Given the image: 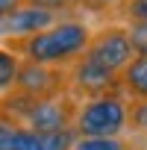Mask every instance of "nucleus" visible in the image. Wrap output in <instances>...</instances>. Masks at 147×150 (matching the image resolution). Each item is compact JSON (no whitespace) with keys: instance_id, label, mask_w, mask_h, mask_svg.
<instances>
[{"instance_id":"4468645a","label":"nucleus","mask_w":147,"mask_h":150,"mask_svg":"<svg viewBox=\"0 0 147 150\" xmlns=\"http://www.w3.org/2000/svg\"><path fill=\"white\" fill-rule=\"evenodd\" d=\"M18 121L6 118L3 112H0V150H12L15 147V132H18Z\"/></svg>"},{"instance_id":"423d86ee","label":"nucleus","mask_w":147,"mask_h":150,"mask_svg":"<svg viewBox=\"0 0 147 150\" xmlns=\"http://www.w3.org/2000/svg\"><path fill=\"white\" fill-rule=\"evenodd\" d=\"M53 24H59V12L56 9H47V6H38V3H30V0L21 9L9 12L3 21H0L6 38H27V35L44 33Z\"/></svg>"},{"instance_id":"aec40b11","label":"nucleus","mask_w":147,"mask_h":150,"mask_svg":"<svg viewBox=\"0 0 147 150\" xmlns=\"http://www.w3.org/2000/svg\"><path fill=\"white\" fill-rule=\"evenodd\" d=\"M144 150H147V144H144Z\"/></svg>"},{"instance_id":"9b49d317","label":"nucleus","mask_w":147,"mask_h":150,"mask_svg":"<svg viewBox=\"0 0 147 150\" xmlns=\"http://www.w3.org/2000/svg\"><path fill=\"white\" fill-rule=\"evenodd\" d=\"M41 144L44 150H74L77 144V132L71 129H59V132H50V135H41Z\"/></svg>"},{"instance_id":"9d476101","label":"nucleus","mask_w":147,"mask_h":150,"mask_svg":"<svg viewBox=\"0 0 147 150\" xmlns=\"http://www.w3.org/2000/svg\"><path fill=\"white\" fill-rule=\"evenodd\" d=\"M127 129L147 132V100H127Z\"/></svg>"},{"instance_id":"0eeeda50","label":"nucleus","mask_w":147,"mask_h":150,"mask_svg":"<svg viewBox=\"0 0 147 150\" xmlns=\"http://www.w3.org/2000/svg\"><path fill=\"white\" fill-rule=\"evenodd\" d=\"M121 91L129 100H147V56H135L124 71H121Z\"/></svg>"},{"instance_id":"f3484780","label":"nucleus","mask_w":147,"mask_h":150,"mask_svg":"<svg viewBox=\"0 0 147 150\" xmlns=\"http://www.w3.org/2000/svg\"><path fill=\"white\" fill-rule=\"evenodd\" d=\"M27 3V0H0V21H3L9 12H15V9H21Z\"/></svg>"},{"instance_id":"39448f33","label":"nucleus","mask_w":147,"mask_h":150,"mask_svg":"<svg viewBox=\"0 0 147 150\" xmlns=\"http://www.w3.org/2000/svg\"><path fill=\"white\" fill-rule=\"evenodd\" d=\"M68 91L80 94L83 100H91V97L121 91V83H118V74H112V71L88 62L86 56H80L68 71Z\"/></svg>"},{"instance_id":"6ab92c4d","label":"nucleus","mask_w":147,"mask_h":150,"mask_svg":"<svg viewBox=\"0 0 147 150\" xmlns=\"http://www.w3.org/2000/svg\"><path fill=\"white\" fill-rule=\"evenodd\" d=\"M3 38H6V35H3V27H0V41H3Z\"/></svg>"},{"instance_id":"7ed1b4c3","label":"nucleus","mask_w":147,"mask_h":150,"mask_svg":"<svg viewBox=\"0 0 147 150\" xmlns=\"http://www.w3.org/2000/svg\"><path fill=\"white\" fill-rule=\"evenodd\" d=\"M83 56L88 62H94V65L118 74V77H121V71L135 59L132 44H129V33H127L124 24H109V27L91 33V41H88V47H86Z\"/></svg>"},{"instance_id":"f8f14e48","label":"nucleus","mask_w":147,"mask_h":150,"mask_svg":"<svg viewBox=\"0 0 147 150\" xmlns=\"http://www.w3.org/2000/svg\"><path fill=\"white\" fill-rule=\"evenodd\" d=\"M124 27L129 33L132 53L135 56H147V21H141V24H124Z\"/></svg>"},{"instance_id":"6e6552de","label":"nucleus","mask_w":147,"mask_h":150,"mask_svg":"<svg viewBox=\"0 0 147 150\" xmlns=\"http://www.w3.org/2000/svg\"><path fill=\"white\" fill-rule=\"evenodd\" d=\"M18 65H21V59H18L12 50L0 47V91H12V88H15Z\"/></svg>"},{"instance_id":"20e7f679","label":"nucleus","mask_w":147,"mask_h":150,"mask_svg":"<svg viewBox=\"0 0 147 150\" xmlns=\"http://www.w3.org/2000/svg\"><path fill=\"white\" fill-rule=\"evenodd\" d=\"M12 91L21 94V97H30V100H47V97L71 94L68 91V71L33 65V62H21Z\"/></svg>"},{"instance_id":"2eb2a0df","label":"nucleus","mask_w":147,"mask_h":150,"mask_svg":"<svg viewBox=\"0 0 147 150\" xmlns=\"http://www.w3.org/2000/svg\"><path fill=\"white\" fill-rule=\"evenodd\" d=\"M124 21L127 24L147 21V0H127V3H124Z\"/></svg>"},{"instance_id":"ddd939ff","label":"nucleus","mask_w":147,"mask_h":150,"mask_svg":"<svg viewBox=\"0 0 147 150\" xmlns=\"http://www.w3.org/2000/svg\"><path fill=\"white\" fill-rule=\"evenodd\" d=\"M12 150H44V144H41V135L38 132H33V129H27L21 124L18 132H15V147Z\"/></svg>"},{"instance_id":"dca6fc26","label":"nucleus","mask_w":147,"mask_h":150,"mask_svg":"<svg viewBox=\"0 0 147 150\" xmlns=\"http://www.w3.org/2000/svg\"><path fill=\"white\" fill-rule=\"evenodd\" d=\"M30 3H38V6H47V9L62 12V9H74V6H86L88 0H30Z\"/></svg>"},{"instance_id":"f03ea898","label":"nucleus","mask_w":147,"mask_h":150,"mask_svg":"<svg viewBox=\"0 0 147 150\" xmlns=\"http://www.w3.org/2000/svg\"><path fill=\"white\" fill-rule=\"evenodd\" d=\"M127 129V97L124 91L83 100L74 118L77 138H121Z\"/></svg>"},{"instance_id":"f257e3e1","label":"nucleus","mask_w":147,"mask_h":150,"mask_svg":"<svg viewBox=\"0 0 147 150\" xmlns=\"http://www.w3.org/2000/svg\"><path fill=\"white\" fill-rule=\"evenodd\" d=\"M91 30L83 21H59L47 27L44 33L27 35V38H9L6 50L15 56H24V62L44 65V68H68L74 65L88 47Z\"/></svg>"},{"instance_id":"a211bd4d","label":"nucleus","mask_w":147,"mask_h":150,"mask_svg":"<svg viewBox=\"0 0 147 150\" xmlns=\"http://www.w3.org/2000/svg\"><path fill=\"white\" fill-rule=\"evenodd\" d=\"M109 3H115V0H88L86 6H91V9H100V6H109Z\"/></svg>"},{"instance_id":"1a4fd4ad","label":"nucleus","mask_w":147,"mask_h":150,"mask_svg":"<svg viewBox=\"0 0 147 150\" xmlns=\"http://www.w3.org/2000/svg\"><path fill=\"white\" fill-rule=\"evenodd\" d=\"M74 150H132L127 138H77Z\"/></svg>"}]
</instances>
